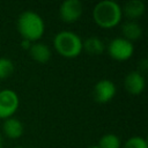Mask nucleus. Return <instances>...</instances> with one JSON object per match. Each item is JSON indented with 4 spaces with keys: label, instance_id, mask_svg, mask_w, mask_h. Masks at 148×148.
<instances>
[{
    "label": "nucleus",
    "instance_id": "nucleus-1",
    "mask_svg": "<svg viewBox=\"0 0 148 148\" xmlns=\"http://www.w3.org/2000/svg\"><path fill=\"white\" fill-rule=\"evenodd\" d=\"M121 6L114 0H102L92 9V18L97 25L110 29L118 25L121 21Z\"/></svg>",
    "mask_w": 148,
    "mask_h": 148
},
{
    "label": "nucleus",
    "instance_id": "nucleus-2",
    "mask_svg": "<svg viewBox=\"0 0 148 148\" xmlns=\"http://www.w3.org/2000/svg\"><path fill=\"white\" fill-rule=\"evenodd\" d=\"M17 30L23 39L36 42L44 35L45 23L38 13L24 10L17 17Z\"/></svg>",
    "mask_w": 148,
    "mask_h": 148
},
{
    "label": "nucleus",
    "instance_id": "nucleus-3",
    "mask_svg": "<svg viewBox=\"0 0 148 148\" xmlns=\"http://www.w3.org/2000/svg\"><path fill=\"white\" fill-rule=\"evenodd\" d=\"M56 51L65 58H76L82 52V39L74 31H59L53 38Z\"/></svg>",
    "mask_w": 148,
    "mask_h": 148
},
{
    "label": "nucleus",
    "instance_id": "nucleus-4",
    "mask_svg": "<svg viewBox=\"0 0 148 148\" xmlns=\"http://www.w3.org/2000/svg\"><path fill=\"white\" fill-rule=\"evenodd\" d=\"M109 56L118 61H125L130 59L134 53V45L132 42L123 38V37H116L109 42V44L105 46Z\"/></svg>",
    "mask_w": 148,
    "mask_h": 148
},
{
    "label": "nucleus",
    "instance_id": "nucleus-5",
    "mask_svg": "<svg viewBox=\"0 0 148 148\" xmlns=\"http://www.w3.org/2000/svg\"><path fill=\"white\" fill-rule=\"evenodd\" d=\"M20 105V98L13 89L0 90V118L7 119L13 117Z\"/></svg>",
    "mask_w": 148,
    "mask_h": 148
},
{
    "label": "nucleus",
    "instance_id": "nucleus-6",
    "mask_svg": "<svg viewBox=\"0 0 148 148\" xmlns=\"http://www.w3.org/2000/svg\"><path fill=\"white\" fill-rule=\"evenodd\" d=\"M83 13V5L80 0H65L59 7V15L64 22H76Z\"/></svg>",
    "mask_w": 148,
    "mask_h": 148
},
{
    "label": "nucleus",
    "instance_id": "nucleus-7",
    "mask_svg": "<svg viewBox=\"0 0 148 148\" xmlns=\"http://www.w3.org/2000/svg\"><path fill=\"white\" fill-rule=\"evenodd\" d=\"M116 92H117L116 84L111 80H108V79H103V80L97 81L96 84L94 86V89H92L94 99L101 104L110 102L114 97Z\"/></svg>",
    "mask_w": 148,
    "mask_h": 148
},
{
    "label": "nucleus",
    "instance_id": "nucleus-8",
    "mask_svg": "<svg viewBox=\"0 0 148 148\" xmlns=\"http://www.w3.org/2000/svg\"><path fill=\"white\" fill-rule=\"evenodd\" d=\"M124 86L127 92L131 95H140L146 87V80L140 71H132L126 74L124 79Z\"/></svg>",
    "mask_w": 148,
    "mask_h": 148
},
{
    "label": "nucleus",
    "instance_id": "nucleus-9",
    "mask_svg": "<svg viewBox=\"0 0 148 148\" xmlns=\"http://www.w3.org/2000/svg\"><path fill=\"white\" fill-rule=\"evenodd\" d=\"M2 130H3V133L6 134L7 138L17 139L23 134L24 127H23V124L21 123L20 119L10 117V118L5 119V121L2 124Z\"/></svg>",
    "mask_w": 148,
    "mask_h": 148
},
{
    "label": "nucleus",
    "instance_id": "nucleus-10",
    "mask_svg": "<svg viewBox=\"0 0 148 148\" xmlns=\"http://www.w3.org/2000/svg\"><path fill=\"white\" fill-rule=\"evenodd\" d=\"M145 3L141 0H130L121 7V12L130 21H135L145 13Z\"/></svg>",
    "mask_w": 148,
    "mask_h": 148
},
{
    "label": "nucleus",
    "instance_id": "nucleus-11",
    "mask_svg": "<svg viewBox=\"0 0 148 148\" xmlns=\"http://www.w3.org/2000/svg\"><path fill=\"white\" fill-rule=\"evenodd\" d=\"M29 53H30V57L37 61V62H40V64H44V62H47L52 56L51 53V50L50 47L44 44V43H32L30 49H29Z\"/></svg>",
    "mask_w": 148,
    "mask_h": 148
},
{
    "label": "nucleus",
    "instance_id": "nucleus-12",
    "mask_svg": "<svg viewBox=\"0 0 148 148\" xmlns=\"http://www.w3.org/2000/svg\"><path fill=\"white\" fill-rule=\"evenodd\" d=\"M105 46L106 45L104 44V42L97 36H90L82 40V50H84L87 53L91 56H98L103 53Z\"/></svg>",
    "mask_w": 148,
    "mask_h": 148
},
{
    "label": "nucleus",
    "instance_id": "nucleus-13",
    "mask_svg": "<svg viewBox=\"0 0 148 148\" xmlns=\"http://www.w3.org/2000/svg\"><path fill=\"white\" fill-rule=\"evenodd\" d=\"M121 32H123V38L133 43V40H136L141 37L142 28L136 21H130L128 20L127 22H125L123 24Z\"/></svg>",
    "mask_w": 148,
    "mask_h": 148
},
{
    "label": "nucleus",
    "instance_id": "nucleus-14",
    "mask_svg": "<svg viewBox=\"0 0 148 148\" xmlns=\"http://www.w3.org/2000/svg\"><path fill=\"white\" fill-rule=\"evenodd\" d=\"M99 148H121V141L120 138L113 133L104 134L97 145Z\"/></svg>",
    "mask_w": 148,
    "mask_h": 148
},
{
    "label": "nucleus",
    "instance_id": "nucleus-15",
    "mask_svg": "<svg viewBox=\"0 0 148 148\" xmlns=\"http://www.w3.org/2000/svg\"><path fill=\"white\" fill-rule=\"evenodd\" d=\"M14 72V64L6 57H0V80L9 77Z\"/></svg>",
    "mask_w": 148,
    "mask_h": 148
},
{
    "label": "nucleus",
    "instance_id": "nucleus-16",
    "mask_svg": "<svg viewBox=\"0 0 148 148\" xmlns=\"http://www.w3.org/2000/svg\"><path fill=\"white\" fill-rule=\"evenodd\" d=\"M123 148H148V143L145 138L135 135V136H131L130 139H127Z\"/></svg>",
    "mask_w": 148,
    "mask_h": 148
},
{
    "label": "nucleus",
    "instance_id": "nucleus-17",
    "mask_svg": "<svg viewBox=\"0 0 148 148\" xmlns=\"http://www.w3.org/2000/svg\"><path fill=\"white\" fill-rule=\"evenodd\" d=\"M31 44H32V42H30V40H28V39H23V38H22V40H21V46H22L24 50H28V51H29Z\"/></svg>",
    "mask_w": 148,
    "mask_h": 148
},
{
    "label": "nucleus",
    "instance_id": "nucleus-18",
    "mask_svg": "<svg viewBox=\"0 0 148 148\" xmlns=\"http://www.w3.org/2000/svg\"><path fill=\"white\" fill-rule=\"evenodd\" d=\"M88 148H99V147L96 145V146H90V147H88Z\"/></svg>",
    "mask_w": 148,
    "mask_h": 148
},
{
    "label": "nucleus",
    "instance_id": "nucleus-19",
    "mask_svg": "<svg viewBox=\"0 0 148 148\" xmlns=\"http://www.w3.org/2000/svg\"><path fill=\"white\" fill-rule=\"evenodd\" d=\"M0 148H2V143H1V135H0Z\"/></svg>",
    "mask_w": 148,
    "mask_h": 148
},
{
    "label": "nucleus",
    "instance_id": "nucleus-20",
    "mask_svg": "<svg viewBox=\"0 0 148 148\" xmlns=\"http://www.w3.org/2000/svg\"><path fill=\"white\" fill-rule=\"evenodd\" d=\"M15 148H24V147H21V146H20V147H15Z\"/></svg>",
    "mask_w": 148,
    "mask_h": 148
}]
</instances>
